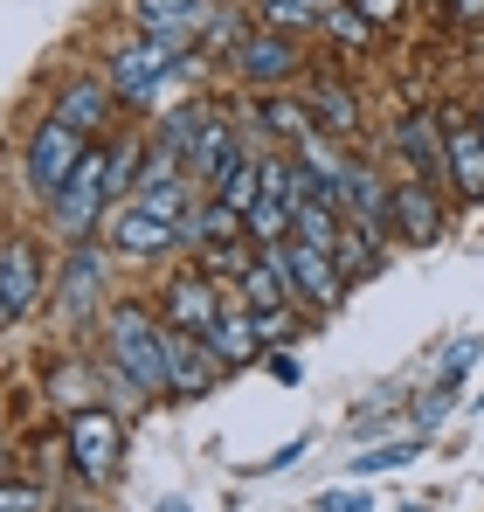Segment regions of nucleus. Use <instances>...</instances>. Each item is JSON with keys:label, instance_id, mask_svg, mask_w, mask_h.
<instances>
[{"label": "nucleus", "instance_id": "obj_1", "mask_svg": "<svg viewBox=\"0 0 484 512\" xmlns=\"http://www.w3.org/2000/svg\"><path fill=\"white\" fill-rule=\"evenodd\" d=\"M201 70V56L187 42H166V35H132L111 49L104 63V84L118 90V104H160L173 84H187Z\"/></svg>", "mask_w": 484, "mask_h": 512}, {"label": "nucleus", "instance_id": "obj_2", "mask_svg": "<svg viewBox=\"0 0 484 512\" xmlns=\"http://www.w3.org/2000/svg\"><path fill=\"white\" fill-rule=\"evenodd\" d=\"M104 367L132 374V381L160 402L166 395V319H153V312L132 305V298H118V305L104 312Z\"/></svg>", "mask_w": 484, "mask_h": 512}, {"label": "nucleus", "instance_id": "obj_3", "mask_svg": "<svg viewBox=\"0 0 484 512\" xmlns=\"http://www.w3.org/2000/svg\"><path fill=\"white\" fill-rule=\"evenodd\" d=\"M118 201H111V153L104 146H90L83 153V167L70 173V187L49 201V222H56V236L63 243H90L97 229H104V215H111Z\"/></svg>", "mask_w": 484, "mask_h": 512}, {"label": "nucleus", "instance_id": "obj_4", "mask_svg": "<svg viewBox=\"0 0 484 512\" xmlns=\"http://www.w3.org/2000/svg\"><path fill=\"white\" fill-rule=\"evenodd\" d=\"M63 450H70V464H77L83 485H111L118 478V457H125V416L118 409H77L70 423H63Z\"/></svg>", "mask_w": 484, "mask_h": 512}, {"label": "nucleus", "instance_id": "obj_5", "mask_svg": "<svg viewBox=\"0 0 484 512\" xmlns=\"http://www.w3.org/2000/svg\"><path fill=\"white\" fill-rule=\"evenodd\" d=\"M83 153H90V139L70 132L63 118H42L35 132H28V153H21V173H28V194L49 208L63 187H70V173L83 167Z\"/></svg>", "mask_w": 484, "mask_h": 512}, {"label": "nucleus", "instance_id": "obj_6", "mask_svg": "<svg viewBox=\"0 0 484 512\" xmlns=\"http://www.w3.org/2000/svg\"><path fill=\"white\" fill-rule=\"evenodd\" d=\"M270 263L291 277V291H298V305L312 312V319H325V312H339V298H346V270L332 263V250H312V243H270Z\"/></svg>", "mask_w": 484, "mask_h": 512}, {"label": "nucleus", "instance_id": "obj_7", "mask_svg": "<svg viewBox=\"0 0 484 512\" xmlns=\"http://www.w3.org/2000/svg\"><path fill=\"white\" fill-rule=\"evenodd\" d=\"M42 291H49V263L35 250V236H7L0 243V326L28 319L42 305Z\"/></svg>", "mask_w": 484, "mask_h": 512}, {"label": "nucleus", "instance_id": "obj_8", "mask_svg": "<svg viewBox=\"0 0 484 512\" xmlns=\"http://www.w3.org/2000/svg\"><path fill=\"white\" fill-rule=\"evenodd\" d=\"M222 374H229V367L194 340V333L166 326V395H173V402H201V395H215Z\"/></svg>", "mask_w": 484, "mask_h": 512}, {"label": "nucleus", "instance_id": "obj_9", "mask_svg": "<svg viewBox=\"0 0 484 512\" xmlns=\"http://www.w3.org/2000/svg\"><path fill=\"white\" fill-rule=\"evenodd\" d=\"M104 243H111V256H180V229L173 222H160V215H146L139 201H118L111 215H104Z\"/></svg>", "mask_w": 484, "mask_h": 512}, {"label": "nucleus", "instance_id": "obj_10", "mask_svg": "<svg viewBox=\"0 0 484 512\" xmlns=\"http://www.w3.org/2000/svg\"><path fill=\"white\" fill-rule=\"evenodd\" d=\"M104 263H111V243H63V277H56L63 319H90V305L104 298Z\"/></svg>", "mask_w": 484, "mask_h": 512}, {"label": "nucleus", "instance_id": "obj_11", "mask_svg": "<svg viewBox=\"0 0 484 512\" xmlns=\"http://www.w3.org/2000/svg\"><path fill=\"white\" fill-rule=\"evenodd\" d=\"M395 153H402L415 180H450V139H443V111H408L395 118Z\"/></svg>", "mask_w": 484, "mask_h": 512}, {"label": "nucleus", "instance_id": "obj_12", "mask_svg": "<svg viewBox=\"0 0 484 512\" xmlns=\"http://www.w3.org/2000/svg\"><path fill=\"white\" fill-rule=\"evenodd\" d=\"M388 229L402 236V243H436L443 236V194H436V180H395V194H388Z\"/></svg>", "mask_w": 484, "mask_h": 512}, {"label": "nucleus", "instance_id": "obj_13", "mask_svg": "<svg viewBox=\"0 0 484 512\" xmlns=\"http://www.w3.org/2000/svg\"><path fill=\"white\" fill-rule=\"evenodd\" d=\"M236 70L256 90L291 84V77H298V42H291V35H277V28H249V35L236 42Z\"/></svg>", "mask_w": 484, "mask_h": 512}, {"label": "nucleus", "instance_id": "obj_14", "mask_svg": "<svg viewBox=\"0 0 484 512\" xmlns=\"http://www.w3.org/2000/svg\"><path fill=\"white\" fill-rule=\"evenodd\" d=\"M215 312H222V298H215V277L208 270H187V277H166L160 291V319L166 326H180V333H208L215 326Z\"/></svg>", "mask_w": 484, "mask_h": 512}, {"label": "nucleus", "instance_id": "obj_15", "mask_svg": "<svg viewBox=\"0 0 484 512\" xmlns=\"http://www.w3.org/2000/svg\"><path fill=\"white\" fill-rule=\"evenodd\" d=\"M132 14H139V35H166L194 49L215 21V0H132Z\"/></svg>", "mask_w": 484, "mask_h": 512}, {"label": "nucleus", "instance_id": "obj_16", "mask_svg": "<svg viewBox=\"0 0 484 512\" xmlns=\"http://www.w3.org/2000/svg\"><path fill=\"white\" fill-rule=\"evenodd\" d=\"M443 139H450V194H457V201H484V132H478V118H450V111H443Z\"/></svg>", "mask_w": 484, "mask_h": 512}, {"label": "nucleus", "instance_id": "obj_17", "mask_svg": "<svg viewBox=\"0 0 484 512\" xmlns=\"http://www.w3.org/2000/svg\"><path fill=\"white\" fill-rule=\"evenodd\" d=\"M111 104H118V90L104 84V77H77V84H63V97H56V111H49V118H63L70 132L97 139V132H104V118H111Z\"/></svg>", "mask_w": 484, "mask_h": 512}, {"label": "nucleus", "instance_id": "obj_18", "mask_svg": "<svg viewBox=\"0 0 484 512\" xmlns=\"http://www.w3.org/2000/svg\"><path fill=\"white\" fill-rule=\"evenodd\" d=\"M236 160H249V153H242V132L222 118V111H215V118L201 125V139H194V153H187V173H194L201 187H215V180L236 167Z\"/></svg>", "mask_w": 484, "mask_h": 512}, {"label": "nucleus", "instance_id": "obj_19", "mask_svg": "<svg viewBox=\"0 0 484 512\" xmlns=\"http://www.w3.org/2000/svg\"><path fill=\"white\" fill-rule=\"evenodd\" d=\"M201 346H208V353H215V360H222L229 374H236V367H249V360H263V340H256V319H249L242 305H236V312L222 305V312H215V326L201 333Z\"/></svg>", "mask_w": 484, "mask_h": 512}, {"label": "nucleus", "instance_id": "obj_20", "mask_svg": "<svg viewBox=\"0 0 484 512\" xmlns=\"http://www.w3.org/2000/svg\"><path fill=\"white\" fill-rule=\"evenodd\" d=\"M305 111H312V125H319L325 139H353L360 132V97L339 77H319V84L305 90Z\"/></svg>", "mask_w": 484, "mask_h": 512}, {"label": "nucleus", "instance_id": "obj_21", "mask_svg": "<svg viewBox=\"0 0 484 512\" xmlns=\"http://www.w3.org/2000/svg\"><path fill=\"white\" fill-rule=\"evenodd\" d=\"M236 291H242V312H270V305H298V291H291V277L270 263V256L256 250V263L236 277Z\"/></svg>", "mask_w": 484, "mask_h": 512}, {"label": "nucleus", "instance_id": "obj_22", "mask_svg": "<svg viewBox=\"0 0 484 512\" xmlns=\"http://www.w3.org/2000/svg\"><path fill=\"white\" fill-rule=\"evenodd\" d=\"M388 194H395V187H388L381 173L360 167L353 173V194H346V222H360V229H374V236H395V229H388Z\"/></svg>", "mask_w": 484, "mask_h": 512}, {"label": "nucleus", "instance_id": "obj_23", "mask_svg": "<svg viewBox=\"0 0 484 512\" xmlns=\"http://www.w3.org/2000/svg\"><path fill=\"white\" fill-rule=\"evenodd\" d=\"M208 118H215V104H201V97H187V104H173V111H160V132H153V146H166L173 160H187Z\"/></svg>", "mask_w": 484, "mask_h": 512}, {"label": "nucleus", "instance_id": "obj_24", "mask_svg": "<svg viewBox=\"0 0 484 512\" xmlns=\"http://www.w3.org/2000/svg\"><path fill=\"white\" fill-rule=\"evenodd\" d=\"M256 125H263L270 139H284L291 153L319 132V125H312V111H305V97H263V104H256Z\"/></svg>", "mask_w": 484, "mask_h": 512}, {"label": "nucleus", "instance_id": "obj_25", "mask_svg": "<svg viewBox=\"0 0 484 512\" xmlns=\"http://www.w3.org/2000/svg\"><path fill=\"white\" fill-rule=\"evenodd\" d=\"M132 201H139L146 215H160V222H180V215H194V173H173V180H153V187H132Z\"/></svg>", "mask_w": 484, "mask_h": 512}, {"label": "nucleus", "instance_id": "obj_26", "mask_svg": "<svg viewBox=\"0 0 484 512\" xmlns=\"http://www.w3.org/2000/svg\"><path fill=\"white\" fill-rule=\"evenodd\" d=\"M381 250H388V236H374V229L346 222V229H339V250H332V263H339L346 277H374V270H381Z\"/></svg>", "mask_w": 484, "mask_h": 512}, {"label": "nucleus", "instance_id": "obj_27", "mask_svg": "<svg viewBox=\"0 0 484 512\" xmlns=\"http://www.w3.org/2000/svg\"><path fill=\"white\" fill-rule=\"evenodd\" d=\"M215 201H229L242 222H249V208L263 201V153H256V160H236V167L222 173V180H215Z\"/></svg>", "mask_w": 484, "mask_h": 512}, {"label": "nucleus", "instance_id": "obj_28", "mask_svg": "<svg viewBox=\"0 0 484 512\" xmlns=\"http://www.w3.org/2000/svg\"><path fill=\"white\" fill-rule=\"evenodd\" d=\"M339 229H346V215H339L332 201H305V208L291 215V236L312 243V250H339Z\"/></svg>", "mask_w": 484, "mask_h": 512}, {"label": "nucleus", "instance_id": "obj_29", "mask_svg": "<svg viewBox=\"0 0 484 512\" xmlns=\"http://www.w3.org/2000/svg\"><path fill=\"white\" fill-rule=\"evenodd\" d=\"M319 0H256V21L277 28V35H298V28H319Z\"/></svg>", "mask_w": 484, "mask_h": 512}, {"label": "nucleus", "instance_id": "obj_30", "mask_svg": "<svg viewBox=\"0 0 484 512\" xmlns=\"http://www.w3.org/2000/svg\"><path fill=\"white\" fill-rule=\"evenodd\" d=\"M319 28L332 35V42H346V49H367V42H374V21H367L353 0H332V7L319 14Z\"/></svg>", "mask_w": 484, "mask_h": 512}, {"label": "nucleus", "instance_id": "obj_31", "mask_svg": "<svg viewBox=\"0 0 484 512\" xmlns=\"http://www.w3.org/2000/svg\"><path fill=\"white\" fill-rule=\"evenodd\" d=\"M249 319H256V340H263V353H270V346H291V340H298L312 312H305V305H270V312H249Z\"/></svg>", "mask_w": 484, "mask_h": 512}, {"label": "nucleus", "instance_id": "obj_32", "mask_svg": "<svg viewBox=\"0 0 484 512\" xmlns=\"http://www.w3.org/2000/svg\"><path fill=\"white\" fill-rule=\"evenodd\" d=\"M249 263H256V250H249V243H201V250H194V270H208V277H242V270H249Z\"/></svg>", "mask_w": 484, "mask_h": 512}, {"label": "nucleus", "instance_id": "obj_33", "mask_svg": "<svg viewBox=\"0 0 484 512\" xmlns=\"http://www.w3.org/2000/svg\"><path fill=\"white\" fill-rule=\"evenodd\" d=\"M422 457V436H402V443H381V450H360L353 457V471H402Z\"/></svg>", "mask_w": 484, "mask_h": 512}, {"label": "nucleus", "instance_id": "obj_34", "mask_svg": "<svg viewBox=\"0 0 484 512\" xmlns=\"http://www.w3.org/2000/svg\"><path fill=\"white\" fill-rule=\"evenodd\" d=\"M49 388H56V402H70V416H77V409H90V374H83V367H70V374H56Z\"/></svg>", "mask_w": 484, "mask_h": 512}, {"label": "nucleus", "instance_id": "obj_35", "mask_svg": "<svg viewBox=\"0 0 484 512\" xmlns=\"http://www.w3.org/2000/svg\"><path fill=\"white\" fill-rule=\"evenodd\" d=\"M450 409H457V381H443V388H436V395H429V402L415 409V423H422V429H436L443 416H450Z\"/></svg>", "mask_w": 484, "mask_h": 512}, {"label": "nucleus", "instance_id": "obj_36", "mask_svg": "<svg viewBox=\"0 0 484 512\" xmlns=\"http://www.w3.org/2000/svg\"><path fill=\"white\" fill-rule=\"evenodd\" d=\"M319 512H374V499H367V492H353V485H332V492L319 499Z\"/></svg>", "mask_w": 484, "mask_h": 512}, {"label": "nucleus", "instance_id": "obj_37", "mask_svg": "<svg viewBox=\"0 0 484 512\" xmlns=\"http://www.w3.org/2000/svg\"><path fill=\"white\" fill-rule=\"evenodd\" d=\"M0 512H49V499L28 485H0Z\"/></svg>", "mask_w": 484, "mask_h": 512}, {"label": "nucleus", "instance_id": "obj_38", "mask_svg": "<svg viewBox=\"0 0 484 512\" xmlns=\"http://www.w3.org/2000/svg\"><path fill=\"white\" fill-rule=\"evenodd\" d=\"M478 353H484L478 340H457V346H450V353H443V381H464V367H471Z\"/></svg>", "mask_w": 484, "mask_h": 512}, {"label": "nucleus", "instance_id": "obj_39", "mask_svg": "<svg viewBox=\"0 0 484 512\" xmlns=\"http://www.w3.org/2000/svg\"><path fill=\"white\" fill-rule=\"evenodd\" d=\"M263 367H270V374H277V381H284V388H291V381H298V374H305V367H298V353H291V346H270V353H263Z\"/></svg>", "mask_w": 484, "mask_h": 512}, {"label": "nucleus", "instance_id": "obj_40", "mask_svg": "<svg viewBox=\"0 0 484 512\" xmlns=\"http://www.w3.org/2000/svg\"><path fill=\"white\" fill-rule=\"evenodd\" d=\"M353 7H360V14H367L374 28H395V21H402V7H408V0H353Z\"/></svg>", "mask_w": 484, "mask_h": 512}, {"label": "nucleus", "instance_id": "obj_41", "mask_svg": "<svg viewBox=\"0 0 484 512\" xmlns=\"http://www.w3.org/2000/svg\"><path fill=\"white\" fill-rule=\"evenodd\" d=\"M298 457H305V436H298V443H284V450H270L256 471H284V464H298Z\"/></svg>", "mask_w": 484, "mask_h": 512}, {"label": "nucleus", "instance_id": "obj_42", "mask_svg": "<svg viewBox=\"0 0 484 512\" xmlns=\"http://www.w3.org/2000/svg\"><path fill=\"white\" fill-rule=\"evenodd\" d=\"M443 14H450V21H471V28H478V21H484V0H443Z\"/></svg>", "mask_w": 484, "mask_h": 512}, {"label": "nucleus", "instance_id": "obj_43", "mask_svg": "<svg viewBox=\"0 0 484 512\" xmlns=\"http://www.w3.org/2000/svg\"><path fill=\"white\" fill-rule=\"evenodd\" d=\"M153 512H194L187 499H153Z\"/></svg>", "mask_w": 484, "mask_h": 512}, {"label": "nucleus", "instance_id": "obj_44", "mask_svg": "<svg viewBox=\"0 0 484 512\" xmlns=\"http://www.w3.org/2000/svg\"><path fill=\"white\" fill-rule=\"evenodd\" d=\"M478 132H484V104H478Z\"/></svg>", "mask_w": 484, "mask_h": 512}, {"label": "nucleus", "instance_id": "obj_45", "mask_svg": "<svg viewBox=\"0 0 484 512\" xmlns=\"http://www.w3.org/2000/svg\"><path fill=\"white\" fill-rule=\"evenodd\" d=\"M402 512H422V506H402Z\"/></svg>", "mask_w": 484, "mask_h": 512}, {"label": "nucleus", "instance_id": "obj_46", "mask_svg": "<svg viewBox=\"0 0 484 512\" xmlns=\"http://www.w3.org/2000/svg\"><path fill=\"white\" fill-rule=\"evenodd\" d=\"M0 457H7V443H0Z\"/></svg>", "mask_w": 484, "mask_h": 512}, {"label": "nucleus", "instance_id": "obj_47", "mask_svg": "<svg viewBox=\"0 0 484 512\" xmlns=\"http://www.w3.org/2000/svg\"><path fill=\"white\" fill-rule=\"evenodd\" d=\"M77 512H83V506H77Z\"/></svg>", "mask_w": 484, "mask_h": 512}]
</instances>
